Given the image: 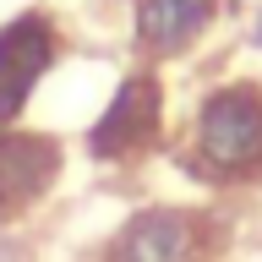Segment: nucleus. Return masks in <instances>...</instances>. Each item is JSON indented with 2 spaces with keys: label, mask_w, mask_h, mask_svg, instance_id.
I'll list each match as a JSON object with an SVG mask.
<instances>
[{
  "label": "nucleus",
  "mask_w": 262,
  "mask_h": 262,
  "mask_svg": "<svg viewBox=\"0 0 262 262\" xmlns=\"http://www.w3.org/2000/svg\"><path fill=\"white\" fill-rule=\"evenodd\" d=\"M186 169L235 186V180L262 175V82L235 77L219 82L191 115V147H186Z\"/></svg>",
  "instance_id": "f257e3e1"
},
{
  "label": "nucleus",
  "mask_w": 262,
  "mask_h": 262,
  "mask_svg": "<svg viewBox=\"0 0 262 262\" xmlns=\"http://www.w3.org/2000/svg\"><path fill=\"white\" fill-rule=\"evenodd\" d=\"M66 55V28L55 11L28 6L0 22V126H16L28 115L33 93L44 88V77Z\"/></svg>",
  "instance_id": "7ed1b4c3"
},
{
  "label": "nucleus",
  "mask_w": 262,
  "mask_h": 262,
  "mask_svg": "<svg viewBox=\"0 0 262 262\" xmlns=\"http://www.w3.org/2000/svg\"><path fill=\"white\" fill-rule=\"evenodd\" d=\"M251 38H257V44H262V16H257V28H251Z\"/></svg>",
  "instance_id": "0eeeda50"
},
{
  "label": "nucleus",
  "mask_w": 262,
  "mask_h": 262,
  "mask_svg": "<svg viewBox=\"0 0 262 262\" xmlns=\"http://www.w3.org/2000/svg\"><path fill=\"white\" fill-rule=\"evenodd\" d=\"M164 142V77L153 66H137L115 82L110 104L88 126V159L93 164H137Z\"/></svg>",
  "instance_id": "f03ea898"
},
{
  "label": "nucleus",
  "mask_w": 262,
  "mask_h": 262,
  "mask_svg": "<svg viewBox=\"0 0 262 262\" xmlns=\"http://www.w3.org/2000/svg\"><path fill=\"white\" fill-rule=\"evenodd\" d=\"M66 175V142L44 126H0V224L33 213Z\"/></svg>",
  "instance_id": "20e7f679"
},
{
  "label": "nucleus",
  "mask_w": 262,
  "mask_h": 262,
  "mask_svg": "<svg viewBox=\"0 0 262 262\" xmlns=\"http://www.w3.org/2000/svg\"><path fill=\"white\" fill-rule=\"evenodd\" d=\"M202 257H208V219L180 202L137 208L104 246V262H202Z\"/></svg>",
  "instance_id": "39448f33"
},
{
  "label": "nucleus",
  "mask_w": 262,
  "mask_h": 262,
  "mask_svg": "<svg viewBox=\"0 0 262 262\" xmlns=\"http://www.w3.org/2000/svg\"><path fill=\"white\" fill-rule=\"evenodd\" d=\"M219 0H131V44L147 66L180 60L213 28Z\"/></svg>",
  "instance_id": "423d86ee"
}]
</instances>
